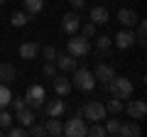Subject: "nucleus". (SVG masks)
Returning <instances> with one entry per match:
<instances>
[{"mask_svg":"<svg viewBox=\"0 0 147 137\" xmlns=\"http://www.w3.org/2000/svg\"><path fill=\"white\" fill-rule=\"evenodd\" d=\"M105 88L115 95V98H120V100L132 98V81L125 79V76H113V81H108Z\"/></svg>","mask_w":147,"mask_h":137,"instance_id":"nucleus-1","label":"nucleus"},{"mask_svg":"<svg viewBox=\"0 0 147 137\" xmlns=\"http://www.w3.org/2000/svg\"><path fill=\"white\" fill-rule=\"evenodd\" d=\"M61 135L66 137H84L86 135V120L81 113H76L74 118H69L66 125H61Z\"/></svg>","mask_w":147,"mask_h":137,"instance_id":"nucleus-2","label":"nucleus"},{"mask_svg":"<svg viewBox=\"0 0 147 137\" xmlns=\"http://www.w3.org/2000/svg\"><path fill=\"white\" fill-rule=\"evenodd\" d=\"M71 86H76V88H81V91H93V86H96V76H93V71H88V68H74V79H71Z\"/></svg>","mask_w":147,"mask_h":137,"instance_id":"nucleus-3","label":"nucleus"},{"mask_svg":"<svg viewBox=\"0 0 147 137\" xmlns=\"http://www.w3.org/2000/svg\"><path fill=\"white\" fill-rule=\"evenodd\" d=\"M66 49H69V54H71V56H76V59H79V56H86V54L91 52V39L84 37V34H71Z\"/></svg>","mask_w":147,"mask_h":137,"instance_id":"nucleus-4","label":"nucleus"},{"mask_svg":"<svg viewBox=\"0 0 147 137\" xmlns=\"http://www.w3.org/2000/svg\"><path fill=\"white\" fill-rule=\"evenodd\" d=\"M79 113L84 115V120H91V122L105 120V105H103V103H98V100H88Z\"/></svg>","mask_w":147,"mask_h":137,"instance_id":"nucleus-5","label":"nucleus"},{"mask_svg":"<svg viewBox=\"0 0 147 137\" xmlns=\"http://www.w3.org/2000/svg\"><path fill=\"white\" fill-rule=\"evenodd\" d=\"M25 100H27V105H30V108H42L44 100H47V93H44L42 86H30L27 93H25Z\"/></svg>","mask_w":147,"mask_h":137,"instance_id":"nucleus-6","label":"nucleus"},{"mask_svg":"<svg viewBox=\"0 0 147 137\" xmlns=\"http://www.w3.org/2000/svg\"><path fill=\"white\" fill-rule=\"evenodd\" d=\"M123 110H125L132 120H145V115H147V103H145V100H130V103L123 105Z\"/></svg>","mask_w":147,"mask_h":137,"instance_id":"nucleus-7","label":"nucleus"},{"mask_svg":"<svg viewBox=\"0 0 147 137\" xmlns=\"http://www.w3.org/2000/svg\"><path fill=\"white\" fill-rule=\"evenodd\" d=\"M79 27H81V17H79V12H76V10L66 12V15L61 17V30L66 32V34H76Z\"/></svg>","mask_w":147,"mask_h":137,"instance_id":"nucleus-8","label":"nucleus"},{"mask_svg":"<svg viewBox=\"0 0 147 137\" xmlns=\"http://www.w3.org/2000/svg\"><path fill=\"white\" fill-rule=\"evenodd\" d=\"M113 44H115L118 49H130L132 44H135V32H132L130 27H127V30H120L115 34V42Z\"/></svg>","mask_w":147,"mask_h":137,"instance_id":"nucleus-9","label":"nucleus"},{"mask_svg":"<svg viewBox=\"0 0 147 137\" xmlns=\"http://www.w3.org/2000/svg\"><path fill=\"white\" fill-rule=\"evenodd\" d=\"M137 20H140V17H137V12L132 10V7H120V10H118V22H120L123 27H135Z\"/></svg>","mask_w":147,"mask_h":137,"instance_id":"nucleus-10","label":"nucleus"},{"mask_svg":"<svg viewBox=\"0 0 147 137\" xmlns=\"http://www.w3.org/2000/svg\"><path fill=\"white\" fill-rule=\"evenodd\" d=\"M52 86H54V93L57 95H69V91H71V81L66 79V76H61V74H57V76H52Z\"/></svg>","mask_w":147,"mask_h":137,"instance_id":"nucleus-11","label":"nucleus"},{"mask_svg":"<svg viewBox=\"0 0 147 137\" xmlns=\"http://www.w3.org/2000/svg\"><path fill=\"white\" fill-rule=\"evenodd\" d=\"M88 17H91V22H93V25H108V20H110V12H108V7H103V5H96V7H91Z\"/></svg>","mask_w":147,"mask_h":137,"instance_id":"nucleus-12","label":"nucleus"},{"mask_svg":"<svg viewBox=\"0 0 147 137\" xmlns=\"http://www.w3.org/2000/svg\"><path fill=\"white\" fill-rule=\"evenodd\" d=\"M96 81H100V83H108V81H113V76H115V68L110 66V64H98V66H96Z\"/></svg>","mask_w":147,"mask_h":137,"instance_id":"nucleus-13","label":"nucleus"},{"mask_svg":"<svg viewBox=\"0 0 147 137\" xmlns=\"http://www.w3.org/2000/svg\"><path fill=\"white\" fill-rule=\"evenodd\" d=\"M17 79V68L7 61H0V83H12Z\"/></svg>","mask_w":147,"mask_h":137,"instance_id":"nucleus-14","label":"nucleus"},{"mask_svg":"<svg viewBox=\"0 0 147 137\" xmlns=\"http://www.w3.org/2000/svg\"><path fill=\"white\" fill-rule=\"evenodd\" d=\"M44 110H47V115H49V118H59V115H64L66 105H64L61 95H59V98H54V100H49L47 105H44Z\"/></svg>","mask_w":147,"mask_h":137,"instance_id":"nucleus-15","label":"nucleus"},{"mask_svg":"<svg viewBox=\"0 0 147 137\" xmlns=\"http://www.w3.org/2000/svg\"><path fill=\"white\" fill-rule=\"evenodd\" d=\"M37 54H39V44L37 42H22L20 44V56L22 59L32 61V59H37Z\"/></svg>","mask_w":147,"mask_h":137,"instance_id":"nucleus-16","label":"nucleus"},{"mask_svg":"<svg viewBox=\"0 0 147 137\" xmlns=\"http://www.w3.org/2000/svg\"><path fill=\"white\" fill-rule=\"evenodd\" d=\"M110 47H113V39H110L108 34H100V37L96 39V49H98V56H100V59H108Z\"/></svg>","mask_w":147,"mask_h":137,"instance_id":"nucleus-17","label":"nucleus"},{"mask_svg":"<svg viewBox=\"0 0 147 137\" xmlns=\"http://www.w3.org/2000/svg\"><path fill=\"white\" fill-rule=\"evenodd\" d=\"M57 68H61V71H74V68H76V56H71V54H59L57 56Z\"/></svg>","mask_w":147,"mask_h":137,"instance_id":"nucleus-18","label":"nucleus"},{"mask_svg":"<svg viewBox=\"0 0 147 137\" xmlns=\"http://www.w3.org/2000/svg\"><path fill=\"white\" fill-rule=\"evenodd\" d=\"M15 113H17V115H15V120L20 122L22 127H30L32 122H34V110H32L30 105H27V108H22V110H15Z\"/></svg>","mask_w":147,"mask_h":137,"instance_id":"nucleus-19","label":"nucleus"},{"mask_svg":"<svg viewBox=\"0 0 147 137\" xmlns=\"http://www.w3.org/2000/svg\"><path fill=\"white\" fill-rule=\"evenodd\" d=\"M22 5H25V12L32 17V15L44 10V0H22Z\"/></svg>","mask_w":147,"mask_h":137,"instance_id":"nucleus-20","label":"nucleus"},{"mask_svg":"<svg viewBox=\"0 0 147 137\" xmlns=\"http://www.w3.org/2000/svg\"><path fill=\"white\" fill-rule=\"evenodd\" d=\"M140 125L137 122H127V125H120V132L118 135H123V137H140Z\"/></svg>","mask_w":147,"mask_h":137,"instance_id":"nucleus-21","label":"nucleus"},{"mask_svg":"<svg viewBox=\"0 0 147 137\" xmlns=\"http://www.w3.org/2000/svg\"><path fill=\"white\" fill-rule=\"evenodd\" d=\"M44 130H47V135H61V122L57 120V118H49V120H44Z\"/></svg>","mask_w":147,"mask_h":137,"instance_id":"nucleus-22","label":"nucleus"},{"mask_svg":"<svg viewBox=\"0 0 147 137\" xmlns=\"http://www.w3.org/2000/svg\"><path fill=\"white\" fill-rule=\"evenodd\" d=\"M123 105H125V103H123L120 98H115V95H113V100H108V105H105V113L118 115V113H123Z\"/></svg>","mask_w":147,"mask_h":137,"instance_id":"nucleus-23","label":"nucleus"},{"mask_svg":"<svg viewBox=\"0 0 147 137\" xmlns=\"http://www.w3.org/2000/svg\"><path fill=\"white\" fill-rule=\"evenodd\" d=\"M10 22H12V27H25L27 22H30V15H27V12H12Z\"/></svg>","mask_w":147,"mask_h":137,"instance_id":"nucleus-24","label":"nucleus"},{"mask_svg":"<svg viewBox=\"0 0 147 137\" xmlns=\"http://www.w3.org/2000/svg\"><path fill=\"white\" fill-rule=\"evenodd\" d=\"M10 98H12V93H10V88H7V83H0V108L10 105Z\"/></svg>","mask_w":147,"mask_h":137,"instance_id":"nucleus-25","label":"nucleus"},{"mask_svg":"<svg viewBox=\"0 0 147 137\" xmlns=\"http://www.w3.org/2000/svg\"><path fill=\"white\" fill-rule=\"evenodd\" d=\"M42 56H44V61H57V56H59V49L54 47V44H47V47L42 49Z\"/></svg>","mask_w":147,"mask_h":137,"instance_id":"nucleus-26","label":"nucleus"},{"mask_svg":"<svg viewBox=\"0 0 147 137\" xmlns=\"http://www.w3.org/2000/svg\"><path fill=\"white\" fill-rule=\"evenodd\" d=\"M120 125H123V122L118 120V118L105 120V135H118V132H120Z\"/></svg>","mask_w":147,"mask_h":137,"instance_id":"nucleus-27","label":"nucleus"},{"mask_svg":"<svg viewBox=\"0 0 147 137\" xmlns=\"http://www.w3.org/2000/svg\"><path fill=\"white\" fill-rule=\"evenodd\" d=\"M86 135H91V137H105V127L98 125V122H93L91 127H86Z\"/></svg>","mask_w":147,"mask_h":137,"instance_id":"nucleus-28","label":"nucleus"},{"mask_svg":"<svg viewBox=\"0 0 147 137\" xmlns=\"http://www.w3.org/2000/svg\"><path fill=\"white\" fill-rule=\"evenodd\" d=\"M12 125V115L5 110V108H0V130H7Z\"/></svg>","mask_w":147,"mask_h":137,"instance_id":"nucleus-29","label":"nucleus"},{"mask_svg":"<svg viewBox=\"0 0 147 137\" xmlns=\"http://www.w3.org/2000/svg\"><path fill=\"white\" fill-rule=\"evenodd\" d=\"M96 27H98V25H93V22H86V25H81L79 27V30H81V34H84V37H96Z\"/></svg>","mask_w":147,"mask_h":137,"instance_id":"nucleus-30","label":"nucleus"},{"mask_svg":"<svg viewBox=\"0 0 147 137\" xmlns=\"http://www.w3.org/2000/svg\"><path fill=\"white\" fill-rule=\"evenodd\" d=\"M27 135H32V137H44V135H47V130H44V125H34V122H32L30 130H27Z\"/></svg>","mask_w":147,"mask_h":137,"instance_id":"nucleus-31","label":"nucleus"},{"mask_svg":"<svg viewBox=\"0 0 147 137\" xmlns=\"http://www.w3.org/2000/svg\"><path fill=\"white\" fill-rule=\"evenodd\" d=\"M7 135H10V137H25L27 130L22 125H10V127H7Z\"/></svg>","mask_w":147,"mask_h":137,"instance_id":"nucleus-32","label":"nucleus"},{"mask_svg":"<svg viewBox=\"0 0 147 137\" xmlns=\"http://www.w3.org/2000/svg\"><path fill=\"white\" fill-rule=\"evenodd\" d=\"M42 74L47 76V79L57 76V64H54V61H47V64H44V68H42Z\"/></svg>","mask_w":147,"mask_h":137,"instance_id":"nucleus-33","label":"nucleus"},{"mask_svg":"<svg viewBox=\"0 0 147 137\" xmlns=\"http://www.w3.org/2000/svg\"><path fill=\"white\" fill-rule=\"evenodd\" d=\"M10 103L15 105V110H22V108H27V100H25V95H15V98H10Z\"/></svg>","mask_w":147,"mask_h":137,"instance_id":"nucleus-34","label":"nucleus"},{"mask_svg":"<svg viewBox=\"0 0 147 137\" xmlns=\"http://www.w3.org/2000/svg\"><path fill=\"white\" fill-rule=\"evenodd\" d=\"M69 3H71V7H74L76 12H79V10H84V7H86V0H69Z\"/></svg>","mask_w":147,"mask_h":137,"instance_id":"nucleus-35","label":"nucleus"},{"mask_svg":"<svg viewBox=\"0 0 147 137\" xmlns=\"http://www.w3.org/2000/svg\"><path fill=\"white\" fill-rule=\"evenodd\" d=\"M3 3H5V0H0V5H3Z\"/></svg>","mask_w":147,"mask_h":137,"instance_id":"nucleus-36","label":"nucleus"},{"mask_svg":"<svg viewBox=\"0 0 147 137\" xmlns=\"http://www.w3.org/2000/svg\"><path fill=\"white\" fill-rule=\"evenodd\" d=\"M0 135H3V130H0Z\"/></svg>","mask_w":147,"mask_h":137,"instance_id":"nucleus-37","label":"nucleus"}]
</instances>
